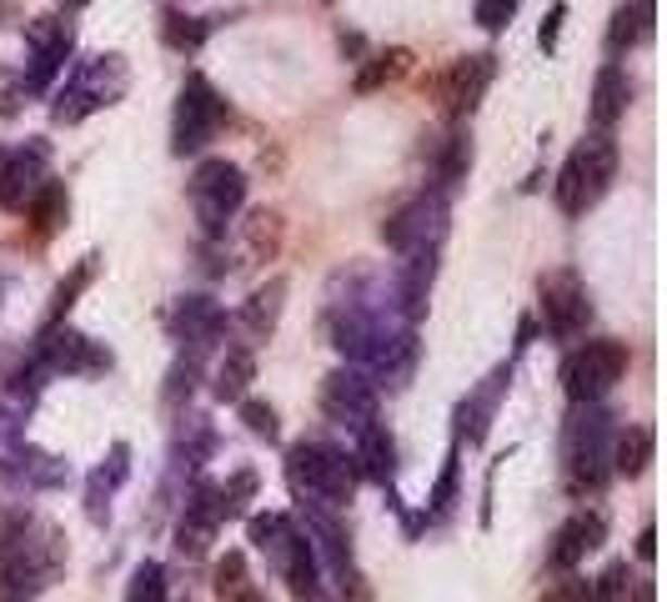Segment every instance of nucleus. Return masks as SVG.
Masks as SVG:
<instances>
[{
	"mask_svg": "<svg viewBox=\"0 0 667 602\" xmlns=\"http://www.w3.org/2000/svg\"><path fill=\"white\" fill-rule=\"evenodd\" d=\"M613 412L602 402H577L563 427V477L572 498H592L613 477Z\"/></svg>",
	"mask_w": 667,
	"mask_h": 602,
	"instance_id": "1",
	"label": "nucleus"
},
{
	"mask_svg": "<svg viewBox=\"0 0 667 602\" xmlns=\"http://www.w3.org/2000/svg\"><path fill=\"white\" fill-rule=\"evenodd\" d=\"M216 527H222V507H216V487L201 482L197 492H191V502L181 507V523H176V548L186 552V557H201V552L211 548V537H216Z\"/></svg>",
	"mask_w": 667,
	"mask_h": 602,
	"instance_id": "20",
	"label": "nucleus"
},
{
	"mask_svg": "<svg viewBox=\"0 0 667 602\" xmlns=\"http://www.w3.org/2000/svg\"><path fill=\"white\" fill-rule=\"evenodd\" d=\"M61 5H66V11H86V5H91V0H61Z\"/></svg>",
	"mask_w": 667,
	"mask_h": 602,
	"instance_id": "45",
	"label": "nucleus"
},
{
	"mask_svg": "<svg viewBox=\"0 0 667 602\" xmlns=\"http://www.w3.org/2000/svg\"><path fill=\"white\" fill-rule=\"evenodd\" d=\"M628 101H632L628 71L602 66L597 80H592V121H597V131H607V126H617V121L628 116Z\"/></svg>",
	"mask_w": 667,
	"mask_h": 602,
	"instance_id": "22",
	"label": "nucleus"
},
{
	"mask_svg": "<svg viewBox=\"0 0 667 602\" xmlns=\"http://www.w3.org/2000/svg\"><path fill=\"white\" fill-rule=\"evenodd\" d=\"M51 181L46 176V146H26V151H5L0 161V206L5 211H26L30 197Z\"/></svg>",
	"mask_w": 667,
	"mask_h": 602,
	"instance_id": "17",
	"label": "nucleus"
},
{
	"mask_svg": "<svg viewBox=\"0 0 667 602\" xmlns=\"http://www.w3.org/2000/svg\"><path fill=\"white\" fill-rule=\"evenodd\" d=\"M241 201H247V171L226 156L201 161L197 176H191V206H197V222L206 241L226 236V226L241 211Z\"/></svg>",
	"mask_w": 667,
	"mask_h": 602,
	"instance_id": "7",
	"label": "nucleus"
},
{
	"mask_svg": "<svg viewBox=\"0 0 667 602\" xmlns=\"http://www.w3.org/2000/svg\"><path fill=\"white\" fill-rule=\"evenodd\" d=\"M126 86H131L126 55H116V51L91 55V61H80L66 86L55 91L51 116L61 121V126H76V121H86L91 111H101V105H116L121 96H126Z\"/></svg>",
	"mask_w": 667,
	"mask_h": 602,
	"instance_id": "6",
	"label": "nucleus"
},
{
	"mask_svg": "<svg viewBox=\"0 0 667 602\" xmlns=\"http://www.w3.org/2000/svg\"><path fill=\"white\" fill-rule=\"evenodd\" d=\"M457 452H462V442L446 452L442 477H437V487H432V507H427V517H432V523H442L446 512H452V502H457Z\"/></svg>",
	"mask_w": 667,
	"mask_h": 602,
	"instance_id": "37",
	"label": "nucleus"
},
{
	"mask_svg": "<svg viewBox=\"0 0 667 602\" xmlns=\"http://www.w3.org/2000/svg\"><path fill=\"white\" fill-rule=\"evenodd\" d=\"M222 121H226V101L216 96V86L201 71H191L181 96H176V116H171V151L176 156L206 151L216 141V131H222Z\"/></svg>",
	"mask_w": 667,
	"mask_h": 602,
	"instance_id": "8",
	"label": "nucleus"
},
{
	"mask_svg": "<svg viewBox=\"0 0 667 602\" xmlns=\"http://www.w3.org/2000/svg\"><path fill=\"white\" fill-rule=\"evenodd\" d=\"M542 602H588V582L582 577H563V582H552L542 592Z\"/></svg>",
	"mask_w": 667,
	"mask_h": 602,
	"instance_id": "41",
	"label": "nucleus"
},
{
	"mask_svg": "<svg viewBox=\"0 0 667 602\" xmlns=\"http://www.w3.org/2000/svg\"><path fill=\"white\" fill-rule=\"evenodd\" d=\"M251 492H256V472L241 467L226 487H216V507H222V523H231V517H241L251 502Z\"/></svg>",
	"mask_w": 667,
	"mask_h": 602,
	"instance_id": "34",
	"label": "nucleus"
},
{
	"mask_svg": "<svg viewBox=\"0 0 667 602\" xmlns=\"http://www.w3.org/2000/svg\"><path fill=\"white\" fill-rule=\"evenodd\" d=\"M537 297H542V322H548V331L557 341H572V337H582V331H588L592 297H588V287H582V276H577V272H567V266L542 272Z\"/></svg>",
	"mask_w": 667,
	"mask_h": 602,
	"instance_id": "11",
	"label": "nucleus"
},
{
	"mask_svg": "<svg viewBox=\"0 0 667 602\" xmlns=\"http://www.w3.org/2000/svg\"><path fill=\"white\" fill-rule=\"evenodd\" d=\"M563 21H567V5H552L548 21H542V30H537V46H542V51H552V46H557V36H563Z\"/></svg>",
	"mask_w": 667,
	"mask_h": 602,
	"instance_id": "42",
	"label": "nucleus"
},
{
	"mask_svg": "<svg viewBox=\"0 0 667 602\" xmlns=\"http://www.w3.org/2000/svg\"><path fill=\"white\" fill-rule=\"evenodd\" d=\"M602 542H607V517L582 507L557 527V537H552V548H548V563L557 567V573H572L577 563H588Z\"/></svg>",
	"mask_w": 667,
	"mask_h": 602,
	"instance_id": "15",
	"label": "nucleus"
},
{
	"mask_svg": "<svg viewBox=\"0 0 667 602\" xmlns=\"http://www.w3.org/2000/svg\"><path fill=\"white\" fill-rule=\"evenodd\" d=\"M492 76H498V55H492V51L457 55V61L446 66L442 86H437V96H442V111H446V116H471V111L482 105Z\"/></svg>",
	"mask_w": 667,
	"mask_h": 602,
	"instance_id": "14",
	"label": "nucleus"
},
{
	"mask_svg": "<svg viewBox=\"0 0 667 602\" xmlns=\"http://www.w3.org/2000/svg\"><path fill=\"white\" fill-rule=\"evenodd\" d=\"M216 598L222 602H266L262 588L251 582L247 557H241V552H226L222 563H216Z\"/></svg>",
	"mask_w": 667,
	"mask_h": 602,
	"instance_id": "27",
	"label": "nucleus"
},
{
	"mask_svg": "<svg viewBox=\"0 0 667 602\" xmlns=\"http://www.w3.org/2000/svg\"><path fill=\"white\" fill-rule=\"evenodd\" d=\"M66 211H71L66 186H61V181H46L36 197H30V206L21 211V216H30V236H36V241H51V236L66 226Z\"/></svg>",
	"mask_w": 667,
	"mask_h": 602,
	"instance_id": "24",
	"label": "nucleus"
},
{
	"mask_svg": "<svg viewBox=\"0 0 667 602\" xmlns=\"http://www.w3.org/2000/svg\"><path fill=\"white\" fill-rule=\"evenodd\" d=\"M352 462H362V472H367L372 482H392V472H397V442H392V432H387L381 422L362 427V432H356V457Z\"/></svg>",
	"mask_w": 667,
	"mask_h": 602,
	"instance_id": "23",
	"label": "nucleus"
},
{
	"mask_svg": "<svg viewBox=\"0 0 667 602\" xmlns=\"http://www.w3.org/2000/svg\"><path fill=\"white\" fill-rule=\"evenodd\" d=\"M251 548L266 552V563L281 573V582L291 588L297 602H322V563H316L312 542L291 523L287 512H256L247 523Z\"/></svg>",
	"mask_w": 667,
	"mask_h": 602,
	"instance_id": "3",
	"label": "nucleus"
},
{
	"mask_svg": "<svg viewBox=\"0 0 667 602\" xmlns=\"http://www.w3.org/2000/svg\"><path fill=\"white\" fill-rule=\"evenodd\" d=\"M281 306H287V276H272V281L251 291L247 306H241V331H247L251 341H266L276 331V322H281Z\"/></svg>",
	"mask_w": 667,
	"mask_h": 602,
	"instance_id": "21",
	"label": "nucleus"
},
{
	"mask_svg": "<svg viewBox=\"0 0 667 602\" xmlns=\"http://www.w3.org/2000/svg\"><path fill=\"white\" fill-rule=\"evenodd\" d=\"M126 602H166V567L161 563H141L126 582Z\"/></svg>",
	"mask_w": 667,
	"mask_h": 602,
	"instance_id": "36",
	"label": "nucleus"
},
{
	"mask_svg": "<svg viewBox=\"0 0 667 602\" xmlns=\"http://www.w3.org/2000/svg\"><path fill=\"white\" fill-rule=\"evenodd\" d=\"M241 422H247L251 437H266V442H276V412L266 402H256V397H241Z\"/></svg>",
	"mask_w": 667,
	"mask_h": 602,
	"instance_id": "38",
	"label": "nucleus"
},
{
	"mask_svg": "<svg viewBox=\"0 0 667 602\" xmlns=\"http://www.w3.org/2000/svg\"><path fill=\"white\" fill-rule=\"evenodd\" d=\"M642 582L632 577L628 563H613L607 573L597 577V582H588V602H632V592H638Z\"/></svg>",
	"mask_w": 667,
	"mask_h": 602,
	"instance_id": "32",
	"label": "nucleus"
},
{
	"mask_svg": "<svg viewBox=\"0 0 667 602\" xmlns=\"http://www.w3.org/2000/svg\"><path fill=\"white\" fill-rule=\"evenodd\" d=\"M512 387V362H502L498 372H487V381L477 392H467V402L457 406V442L482 447L487 432H492V417H498V402Z\"/></svg>",
	"mask_w": 667,
	"mask_h": 602,
	"instance_id": "16",
	"label": "nucleus"
},
{
	"mask_svg": "<svg viewBox=\"0 0 667 602\" xmlns=\"http://www.w3.org/2000/svg\"><path fill=\"white\" fill-rule=\"evenodd\" d=\"M446 216H452V206H446V191H421V197H412L406 206H397L392 216H387V226H381V241L392 251H442L446 241Z\"/></svg>",
	"mask_w": 667,
	"mask_h": 602,
	"instance_id": "10",
	"label": "nucleus"
},
{
	"mask_svg": "<svg viewBox=\"0 0 667 602\" xmlns=\"http://www.w3.org/2000/svg\"><path fill=\"white\" fill-rule=\"evenodd\" d=\"M653 462V427H628L613 437V472L617 477H642Z\"/></svg>",
	"mask_w": 667,
	"mask_h": 602,
	"instance_id": "26",
	"label": "nucleus"
},
{
	"mask_svg": "<svg viewBox=\"0 0 667 602\" xmlns=\"http://www.w3.org/2000/svg\"><path fill=\"white\" fill-rule=\"evenodd\" d=\"M617 176V141L607 131H592L567 151L563 171H557V186H552V197L563 206V216H588L602 197H607V186Z\"/></svg>",
	"mask_w": 667,
	"mask_h": 602,
	"instance_id": "5",
	"label": "nucleus"
},
{
	"mask_svg": "<svg viewBox=\"0 0 667 602\" xmlns=\"http://www.w3.org/2000/svg\"><path fill=\"white\" fill-rule=\"evenodd\" d=\"M412 66V55L406 51H387V55H372V66L356 76V91L367 96V91H377V86H387V80H397L402 71Z\"/></svg>",
	"mask_w": 667,
	"mask_h": 602,
	"instance_id": "35",
	"label": "nucleus"
},
{
	"mask_svg": "<svg viewBox=\"0 0 667 602\" xmlns=\"http://www.w3.org/2000/svg\"><path fill=\"white\" fill-rule=\"evenodd\" d=\"M467 166H471V136L467 131H452V136H446V151H442V166H437L442 191H452V186L467 176Z\"/></svg>",
	"mask_w": 667,
	"mask_h": 602,
	"instance_id": "33",
	"label": "nucleus"
},
{
	"mask_svg": "<svg viewBox=\"0 0 667 602\" xmlns=\"http://www.w3.org/2000/svg\"><path fill=\"white\" fill-rule=\"evenodd\" d=\"M40 367L55 372V377H96V372L111 367V352L71 327H46V337H40Z\"/></svg>",
	"mask_w": 667,
	"mask_h": 602,
	"instance_id": "13",
	"label": "nucleus"
},
{
	"mask_svg": "<svg viewBox=\"0 0 667 602\" xmlns=\"http://www.w3.org/2000/svg\"><path fill=\"white\" fill-rule=\"evenodd\" d=\"M653 552H657V532H653V527H642V537H638V557H642V563H653Z\"/></svg>",
	"mask_w": 667,
	"mask_h": 602,
	"instance_id": "44",
	"label": "nucleus"
},
{
	"mask_svg": "<svg viewBox=\"0 0 667 602\" xmlns=\"http://www.w3.org/2000/svg\"><path fill=\"white\" fill-rule=\"evenodd\" d=\"M276 236H281L276 216H272V211H256V216H251V247L272 256V251H276Z\"/></svg>",
	"mask_w": 667,
	"mask_h": 602,
	"instance_id": "40",
	"label": "nucleus"
},
{
	"mask_svg": "<svg viewBox=\"0 0 667 602\" xmlns=\"http://www.w3.org/2000/svg\"><path fill=\"white\" fill-rule=\"evenodd\" d=\"M0 161H5V151H0Z\"/></svg>",
	"mask_w": 667,
	"mask_h": 602,
	"instance_id": "47",
	"label": "nucleus"
},
{
	"mask_svg": "<svg viewBox=\"0 0 667 602\" xmlns=\"http://www.w3.org/2000/svg\"><path fill=\"white\" fill-rule=\"evenodd\" d=\"M523 0H477V26L482 30H507Z\"/></svg>",
	"mask_w": 667,
	"mask_h": 602,
	"instance_id": "39",
	"label": "nucleus"
},
{
	"mask_svg": "<svg viewBox=\"0 0 667 602\" xmlns=\"http://www.w3.org/2000/svg\"><path fill=\"white\" fill-rule=\"evenodd\" d=\"M316 402H322L327 422L362 432V427L377 422V381H372L367 372H356V367H337V372L322 377V397H316Z\"/></svg>",
	"mask_w": 667,
	"mask_h": 602,
	"instance_id": "12",
	"label": "nucleus"
},
{
	"mask_svg": "<svg viewBox=\"0 0 667 602\" xmlns=\"http://www.w3.org/2000/svg\"><path fill=\"white\" fill-rule=\"evenodd\" d=\"M211 36V21H197V15H181V11H166L161 15V40H166L171 51H186L197 55Z\"/></svg>",
	"mask_w": 667,
	"mask_h": 602,
	"instance_id": "30",
	"label": "nucleus"
},
{
	"mask_svg": "<svg viewBox=\"0 0 667 602\" xmlns=\"http://www.w3.org/2000/svg\"><path fill=\"white\" fill-rule=\"evenodd\" d=\"M0 297H5V281H0Z\"/></svg>",
	"mask_w": 667,
	"mask_h": 602,
	"instance_id": "46",
	"label": "nucleus"
},
{
	"mask_svg": "<svg viewBox=\"0 0 667 602\" xmlns=\"http://www.w3.org/2000/svg\"><path fill=\"white\" fill-rule=\"evenodd\" d=\"M26 46H30V55H71L76 36H71L66 21H55V15H36V21H26Z\"/></svg>",
	"mask_w": 667,
	"mask_h": 602,
	"instance_id": "31",
	"label": "nucleus"
},
{
	"mask_svg": "<svg viewBox=\"0 0 667 602\" xmlns=\"http://www.w3.org/2000/svg\"><path fill=\"white\" fill-rule=\"evenodd\" d=\"M251 381H256V356H251L247 347H231L222 372H216V397H222V402H241V397L251 392Z\"/></svg>",
	"mask_w": 667,
	"mask_h": 602,
	"instance_id": "28",
	"label": "nucleus"
},
{
	"mask_svg": "<svg viewBox=\"0 0 667 602\" xmlns=\"http://www.w3.org/2000/svg\"><path fill=\"white\" fill-rule=\"evenodd\" d=\"M628 372V347L613 337H597V341H582L572 356L563 362V392L567 402H602L613 392L617 381Z\"/></svg>",
	"mask_w": 667,
	"mask_h": 602,
	"instance_id": "9",
	"label": "nucleus"
},
{
	"mask_svg": "<svg viewBox=\"0 0 667 602\" xmlns=\"http://www.w3.org/2000/svg\"><path fill=\"white\" fill-rule=\"evenodd\" d=\"M647 30H653V0H628V5H617L613 26H607V51L613 55L632 51Z\"/></svg>",
	"mask_w": 667,
	"mask_h": 602,
	"instance_id": "25",
	"label": "nucleus"
},
{
	"mask_svg": "<svg viewBox=\"0 0 667 602\" xmlns=\"http://www.w3.org/2000/svg\"><path fill=\"white\" fill-rule=\"evenodd\" d=\"M96 272H101V256H80V262L71 266V276L55 287V297H51V316H46V327H61V322H66V312L76 306L80 291L96 281Z\"/></svg>",
	"mask_w": 667,
	"mask_h": 602,
	"instance_id": "29",
	"label": "nucleus"
},
{
	"mask_svg": "<svg viewBox=\"0 0 667 602\" xmlns=\"http://www.w3.org/2000/svg\"><path fill=\"white\" fill-rule=\"evenodd\" d=\"M66 567V542L51 523L40 517H15L0 537V582L11 592H40L51 588Z\"/></svg>",
	"mask_w": 667,
	"mask_h": 602,
	"instance_id": "2",
	"label": "nucleus"
},
{
	"mask_svg": "<svg viewBox=\"0 0 667 602\" xmlns=\"http://www.w3.org/2000/svg\"><path fill=\"white\" fill-rule=\"evenodd\" d=\"M301 532H306V542H312V552H316V563H327V573L331 577H341L347 588L356 582V573H352V548H347V532H341V523H337V512H322V507H301Z\"/></svg>",
	"mask_w": 667,
	"mask_h": 602,
	"instance_id": "18",
	"label": "nucleus"
},
{
	"mask_svg": "<svg viewBox=\"0 0 667 602\" xmlns=\"http://www.w3.org/2000/svg\"><path fill=\"white\" fill-rule=\"evenodd\" d=\"M171 322H176V337L191 347V356L211 352L226 337V312H222V301H211V297H181Z\"/></svg>",
	"mask_w": 667,
	"mask_h": 602,
	"instance_id": "19",
	"label": "nucleus"
},
{
	"mask_svg": "<svg viewBox=\"0 0 667 602\" xmlns=\"http://www.w3.org/2000/svg\"><path fill=\"white\" fill-rule=\"evenodd\" d=\"M287 482L301 507L341 512L356 492V462L331 442H297L287 452Z\"/></svg>",
	"mask_w": 667,
	"mask_h": 602,
	"instance_id": "4",
	"label": "nucleus"
},
{
	"mask_svg": "<svg viewBox=\"0 0 667 602\" xmlns=\"http://www.w3.org/2000/svg\"><path fill=\"white\" fill-rule=\"evenodd\" d=\"M15 105H21L15 101V76L5 71V76H0V116H15Z\"/></svg>",
	"mask_w": 667,
	"mask_h": 602,
	"instance_id": "43",
	"label": "nucleus"
}]
</instances>
